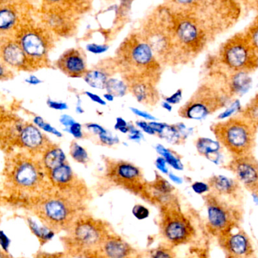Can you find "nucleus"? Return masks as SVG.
I'll return each instance as SVG.
<instances>
[{
    "label": "nucleus",
    "instance_id": "1",
    "mask_svg": "<svg viewBox=\"0 0 258 258\" xmlns=\"http://www.w3.org/2000/svg\"><path fill=\"white\" fill-rule=\"evenodd\" d=\"M118 74L127 84L149 82L157 86L162 68L139 30L131 33L116 49L114 57Z\"/></svg>",
    "mask_w": 258,
    "mask_h": 258
},
{
    "label": "nucleus",
    "instance_id": "2",
    "mask_svg": "<svg viewBox=\"0 0 258 258\" xmlns=\"http://www.w3.org/2000/svg\"><path fill=\"white\" fill-rule=\"evenodd\" d=\"M88 203L84 199L53 187L39 196L35 212L42 224L56 233H65L80 215L87 212Z\"/></svg>",
    "mask_w": 258,
    "mask_h": 258
},
{
    "label": "nucleus",
    "instance_id": "3",
    "mask_svg": "<svg viewBox=\"0 0 258 258\" xmlns=\"http://www.w3.org/2000/svg\"><path fill=\"white\" fill-rule=\"evenodd\" d=\"M162 67L179 64L172 29V13L166 6H160L149 14L139 30Z\"/></svg>",
    "mask_w": 258,
    "mask_h": 258
},
{
    "label": "nucleus",
    "instance_id": "4",
    "mask_svg": "<svg viewBox=\"0 0 258 258\" xmlns=\"http://www.w3.org/2000/svg\"><path fill=\"white\" fill-rule=\"evenodd\" d=\"M171 13L179 64H185L204 51L210 37L209 25L200 14Z\"/></svg>",
    "mask_w": 258,
    "mask_h": 258
},
{
    "label": "nucleus",
    "instance_id": "5",
    "mask_svg": "<svg viewBox=\"0 0 258 258\" xmlns=\"http://www.w3.org/2000/svg\"><path fill=\"white\" fill-rule=\"evenodd\" d=\"M113 231L110 223L85 212L65 232L64 251L73 258H84Z\"/></svg>",
    "mask_w": 258,
    "mask_h": 258
},
{
    "label": "nucleus",
    "instance_id": "6",
    "mask_svg": "<svg viewBox=\"0 0 258 258\" xmlns=\"http://www.w3.org/2000/svg\"><path fill=\"white\" fill-rule=\"evenodd\" d=\"M13 36L35 70L50 67L49 55L56 36L39 20L36 21L29 16Z\"/></svg>",
    "mask_w": 258,
    "mask_h": 258
},
{
    "label": "nucleus",
    "instance_id": "7",
    "mask_svg": "<svg viewBox=\"0 0 258 258\" xmlns=\"http://www.w3.org/2000/svg\"><path fill=\"white\" fill-rule=\"evenodd\" d=\"M228 97L217 74L202 82L187 101L180 107V117L190 120H201L216 113L227 105Z\"/></svg>",
    "mask_w": 258,
    "mask_h": 258
},
{
    "label": "nucleus",
    "instance_id": "8",
    "mask_svg": "<svg viewBox=\"0 0 258 258\" xmlns=\"http://www.w3.org/2000/svg\"><path fill=\"white\" fill-rule=\"evenodd\" d=\"M211 130L217 141L230 153L232 157L253 155L257 128L240 115L213 124Z\"/></svg>",
    "mask_w": 258,
    "mask_h": 258
},
{
    "label": "nucleus",
    "instance_id": "9",
    "mask_svg": "<svg viewBox=\"0 0 258 258\" xmlns=\"http://www.w3.org/2000/svg\"><path fill=\"white\" fill-rule=\"evenodd\" d=\"M159 208V230L165 243L177 247L187 245L195 239L197 231L191 220L185 215L175 195Z\"/></svg>",
    "mask_w": 258,
    "mask_h": 258
},
{
    "label": "nucleus",
    "instance_id": "10",
    "mask_svg": "<svg viewBox=\"0 0 258 258\" xmlns=\"http://www.w3.org/2000/svg\"><path fill=\"white\" fill-rule=\"evenodd\" d=\"M9 178L12 186L20 192H39L41 196L53 188L40 161L27 156L13 161Z\"/></svg>",
    "mask_w": 258,
    "mask_h": 258
},
{
    "label": "nucleus",
    "instance_id": "11",
    "mask_svg": "<svg viewBox=\"0 0 258 258\" xmlns=\"http://www.w3.org/2000/svg\"><path fill=\"white\" fill-rule=\"evenodd\" d=\"M104 182L111 187L124 189L137 197L144 198L147 180L139 167L128 161L103 156Z\"/></svg>",
    "mask_w": 258,
    "mask_h": 258
},
{
    "label": "nucleus",
    "instance_id": "12",
    "mask_svg": "<svg viewBox=\"0 0 258 258\" xmlns=\"http://www.w3.org/2000/svg\"><path fill=\"white\" fill-rule=\"evenodd\" d=\"M218 60L227 72L250 74L258 68V54L244 33L236 35L223 44Z\"/></svg>",
    "mask_w": 258,
    "mask_h": 258
},
{
    "label": "nucleus",
    "instance_id": "13",
    "mask_svg": "<svg viewBox=\"0 0 258 258\" xmlns=\"http://www.w3.org/2000/svg\"><path fill=\"white\" fill-rule=\"evenodd\" d=\"M203 199L207 212L208 228L213 236L217 238L239 225L242 214L240 209L231 201L211 192L205 194Z\"/></svg>",
    "mask_w": 258,
    "mask_h": 258
},
{
    "label": "nucleus",
    "instance_id": "14",
    "mask_svg": "<svg viewBox=\"0 0 258 258\" xmlns=\"http://www.w3.org/2000/svg\"><path fill=\"white\" fill-rule=\"evenodd\" d=\"M48 180L54 189L69 192L88 202L91 194L86 182L79 177L68 162L47 172Z\"/></svg>",
    "mask_w": 258,
    "mask_h": 258
},
{
    "label": "nucleus",
    "instance_id": "15",
    "mask_svg": "<svg viewBox=\"0 0 258 258\" xmlns=\"http://www.w3.org/2000/svg\"><path fill=\"white\" fill-rule=\"evenodd\" d=\"M78 15L60 9L42 8L39 20L55 36L71 37L77 28Z\"/></svg>",
    "mask_w": 258,
    "mask_h": 258
},
{
    "label": "nucleus",
    "instance_id": "16",
    "mask_svg": "<svg viewBox=\"0 0 258 258\" xmlns=\"http://www.w3.org/2000/svg\"><path fill=\"white\" fill-rule=\"evenodd\" d=\"M226 258L254 257V248L248 235L239 226L233 227L217 237Z\"/></svg>",
    "mask_w": 258,
    "mask_h": 258
},
{
    "label": "nucleus",
    "instance_id": "17",
    "mask_svg": "<svg viewBox=\"0 0 258 258\" xmlns=\"http://www.w3.org/2000/svg\"><path fill=\"white\" fill-rule=\"evenodd\" d=\"M84 258H144V256L139 250L113 231L98 248Z\"/></svg>",
    "mask_w": 258,
    "mask_h": 258
},
{
    "label": "nucleus",
    "instance_id": "18",
    "mask_svg": "<svg viewBox=\"0 0 258 258\" xmlns=\"http://www.w3.org/2000/svg\"><path fill=\"white\" fill-rule=\"evenodd\" d=\"M22 0H0V37L13 35L28 18Z\"/></svg>",
    "mask_w": 258,
    "mask_h": 258
},
{
    "label": "nucleus",
    "instance_id": "19",
    "mask_svg": "<svg viewBox=\"0 0 258 258\" xmlns=\"http://www.w3.org/2000/svg\"><path fill=\"white\" fill-rule=\"evenodd\" d=\"M227 168L247 189L258 194V160L251 156L232 157Z\"/></svg>",
    "mask_w": 258,
    "mask_h": 258
},
{
    "label": "nucleus",
    "instance_id": "20",
    "mask_svg": "<svg viewBox=\"0 0 258 258\" xmlns=\"http://www.w3.org/2000/svg\"><path fill=\"white\" fill-rule=\"evenodd\" d=\"M0 60L8 68L16 71H35L13 35L0 37Z\"/></svg>",
    "mask_w": 258,
    "mask_h": 258
},
{
    "label": "nucleus",
    "instance_id": "21",
    "mask_svg": "<svg viewBox=\"0 0 258 258\" xmlns=\"http://www.w3.org/2000/svg\"><path fill=\"white\" fill-rule=\"evenodd\" d=\"M55 66L71 78H83L89 70L86 54L83 50L77 48L65 51L56 60Z\"/></svg>",
    "mask_w": 258,
    "mask_h": 258
},
{
    "label": "nucleus",
    "instance_id": "22",
    "mask_svg": "<svg viewBox=\"0 0 258 258\" xmlns=\"http://www.w3.org/2000/svg\"><path fill=\"white\" fill-rule=\"evenodd\" d=\"M18 140L20 145L30 153L41 154L53 144L46 135L33 123L21 125Z\"/></svg>",
    "mask_w": 258,
    "mask_h": 258
},
{
    "label": "nucleus",
    "instance_id": "23",
    "mask_svg": "<svg viewBox=\"0 0 258 258\" xmlns=\"http://www.w3.org/2000/svg\"><path fill=\"white\" fill-rule=\"evenodd\" d=\"M118 74L114 59L107 58L98 62L93 68L89 69L83 77L86 84L95 89H105L109 79Z\"/></svg>",
    "mask_w": 258,
    "mask_h": 258
},
{
    "label": "nucleus",
    "instance_id": "24",
    "mask_svg": "<svg viewBox=\"0 0 258 258\" xmlns=\"http://www.w3.org/2000/svg\"><path fill=\"white\" fill-rule=\"evenodd\" d=\"M174 191L173 185L156 171L154 179L146 183L143 200L150 204L158 206L171 198L174 195Z\"/></svg>",
    "mask_w": 258,
    "mask_h": 258
},
{
    "label": "nucleus",
    "instance_id": "25",
    "mask_svg": "<svg viewBox=\"0 0 258 258\" xmlns=\"http://www.w3.org/2000/svg\"><path fill=\"white\" fill-rule=\"evenodd\" d=\"M210 192L226 200H238L241 197L242 185L236 178L214 175L208 180Z\"/></svg>",
    "mask_w": 258,
    "mask_h": 258
},
{
    "label": "nucleus",
    "instance_id": "26",
    "mask_svg": "<svg viewBox=\"0 0 258 258\" xmlns=\"http://www.w3.org/2000/svg\"><path fill=\"white\" fill-rule=\"evenodd\" d=\"M128 92L140 104L146 106H155L160 100L157 86L149 82H138L128 85Z\"/></svg>",
    "mask_w": 258,
    "mask_h": 258
},
{
    "label": "nucleus",
    "instance_id": "27",
    "mask_svg": "<svg viewBox=\"0 0 258 258\" xmlns=\"http://www.w3.org/2000/svg\"><path fill=\"white\" fill-rule=\"evenodd\" d=\"M174 13L203 15L209 6V0H166V5Z\"/></svg>",
    "mask_w": 258,
    "mask_h": 258
},
{
    "label": "nucleus",
    "instance_id": "28",
    "mask_svg": "<svg viewBox=\"0 0 258 258\" xmlns=\"http://www.w3.org/2000/svg\"><path fill=\"white\" fill-rule=\"evenodd\" d=\"M149 123L151 125L156 135H158V137L165 140L169 144L180 145L186 140L180 133L177 124L170 125L165 122H157V120L149 122Z\"/></svg>",
    "mask_w": 258,
    "mask_h": 258
},
{
    "label": "nucleus",
    "instance_id": "29",
    "mask_svg": "<svg viewBox=\"0 0 258 258\" xmlns=\"http://www.w3.org/2000/svg\"><path fill=\"white\" fill-rule=\"evenodd\" d=\"M40 162L46 172H48L67 162L66 154L57 144H51L42 153Z\"/></svg>",
    "mask_w": 258,
    "mask_h": 258
},
{
    "label": "nucleus",
    "instance_id": "30",
    "mask_svg": "<svg viewBox=\"0 0 258 258\" xmlns=\"http://www.w3.org/2000/svg\"><path fill=\"white\" fill-rule=\"evenodd\" d=\"M42 8L63 9L78 15L86 12L89 6V0H42Z\"/></svg>",
    "mask_w": 258,
    "mask_h": 258
},
{
    "label": "nucleus",
    "instance_id": "31",
    "mask_svg": "<svg viewBox=\"0 0 258 258\" xmlns=\"http://www.w3.org/2000/svg\"><path fill=\"white\" fill-rule=\"evenodd\" d=\"M27 223L30 232L33 233V236H36L41 245H45L52 240L57 233L54 230L47 227L45 224L39 225L32 218H27Z\"/></svg>",
    "mask_w": 258,
    "mask_h": 258
},
{
    "label": "nucleus",
    "instance_id": "32",
    "mask_svg": "<svg viewBox=\"0 0 258 258\" xmlns=\"http://www.w3.org/2000/svg\"><path fill=\"white\" fill-rule=\"evenodd\" d=\"M220 147L221 144L218 141L210 138H200L196 141V148L198 153L210 160H213L214 156L218 154Z\"/></svg>",
    "mask_w": 258,
    "mask_h": 258
},
{
    "label": "nucleus",
    "instance_id": "33",
    "mask_svg": "<svg viewBox=\"0 0 258 258\" xmlns=\"http://www.w3.org/2000/svg\"><path fill=\"white\" fill-rule=\"evenodd\" d=\"M156 152L159 156H162L166 161L167 164L176 171H182L183 169V164L182 163L181 158L175 152L164 147L162 144L156 146Z\"/></svg>",
    "mask_w": 258,
    "mask_h": 258
},
{
    "label": "nucleus",
    "instance_id": "34",
    "mask_svg": "<svg viewBox=\"0 0 258 258\" xmlns=\"http://www.w3.org/2000/svg\"><path fill=\"white\" fill-rule=\"evenodd\" d=\"M239 115L258 129V93L248 101Z\"/></svg>",
    "mask_w": 258,
    "mask_h": 258
},
{
    "label": "nucleus",
    "instance_id": "35",
    "mask_svg": "<svg viewBox=\"0 0 258 258\" xmlns=\"http://www.w3.org/2000/svg\"><path fill=\"white\" fill-rule=\"evenodd\" d=\"M107 93L111 94L115 98H122L128 92V84L123 80L111 77L105 86Z\"/></svg>",
    "mask_w": 258,
    "mask_h": 258
},
{
    "label": "nucleus",
    "instance_id": "36",
    "mask_svg": "<svg viewBox=\"0 0 258 258\" xmlns=\"http://www.w3.org/2000/svg\"><path fill=\"white\" fill-rule=\"evenodd\" d=\"M70 155L74 161L82 165H86L89 162V157L87 150L77 141L71 142L70 146Z\"/></svg>",
    "mask_w": 258,
    "mask_h": 258
},
{
    "label": "nucleus",
    "instance_id": "37",
    "mask_svg": "<svg viewBox=\"0 0 258 258\" xmlns=\"http://www.w3.org/2000/svg\"><path fill=\"white\" fill-rule=\"evenodd\" d=\"M149 258H177L174 248L164 242L152 248L148 253Z\"/></svg>",
    "mask_w": 258,
    "mask_h": 258
},
{
    "label": "nucleus",
    "instance_id": "38",
    "mask_svg": "<svg viewBox=\"0 0 258 258\" xmlns=\"http://www.w3.org/2000/svg\"><path fill=\"white\" fill-rule=\"evenodd\" d=\"M33 123L44 133L51 134V135H54L57 138H62L63 137V134L60 131L57 130V128L52 126L51 124L46 122L42 116H35L33 119Z\"/></svg>",
    "mask_w": 258,
    "mask_h": 258
},
{
    "label": "nucleus",
    "instance_id": "39",
    "mask_svg": "<svg viewBox=\"0 0 258 258\" xmlns=\"http://www.w3.org/2000/svg\"><path fill=\"white\" fill-rule=\"evenodd\" d=\"M244 34L250 45L258 54V21L252 24Z\"/></svg>",
    "mask_w": 258,
    "mask_h": 258
},
{
    "label": "nucleus",
    "instance_id": "40",
    "mask_svg": "<svg viewBox=\"0 0 258 258\" xmlns=\"http://www.w3.org/2000/svg\"><path fill=\"white\" fill-rule=\"evenodd\" d=\"M98 138L101 145L106 146V147H113L119 143V138L115 136L112 132L107 129L98 135Z\"/></svg>",
    "mask_w": 258,
    "mask_h": 258
},
{
    "label": "nucleus",
    "instance_id": "41",
    "mask_svg": "<svg viewBox=\"0 0 258 258\" xmlns=\"http://www.w3.org/2000/svg\"><path fill=\"white\" fill-rule=\"evenodd\" d=\"M132 214L136 219L143 221V220L147 219L150 216V210L147 209L146 206L143 205H135L132 209Z\"/></svg>",
    "mask_w": 258,
    "mask_h": 258
},
{
    "label": "nucleus",
    "instance_id": "42",
    "mask_svg": "<svg viewBox=\"0 0 258 258\" xmlns=\"http://www.w3.org/2000/svg\"><path fill=\"white\" fill-rule=\"evenodd\" d=\"M65 131L71 134L75 139H83L84 138V133L83 132V126L81 123L76 121L69 128H65Z\"/></svg>",
    "mask_w": 258,
    "mask_h": 258
},
{
    "label": "nucleus",
    "instance_id": "43",
    "mask_svg": "<svg viewBox=\"0 0 258 258\" xmlns=\"http://www.w3.org/2000/svg\"><path fill=\"white\" fill-rule=\"evenodd\" d=\"M128 139L135 142H139L144 138L142 132L138 127L128 122Z\"/></svg>",
    "mask_w": 258,
    "mask_h": 258
},
{
    "label": "nucleus",
    "instance_id": "44",
    "mask_svg": "<svg viewBox=\"0 0 258 258\" xmlns=\"http://www.w3.org/2000/svg\"><path fill=\"white\" fill-rule=\"evenodd\" d=\"M109 49V45L107 44L90 43L86 45V50L89 52L95 54H101L106 52Z\"/></svg>",
    "mask_w": 258,
    "mask_h": 258
},
{
    "label": "nucleus",
    "instance_id": "45",
    "mask_svg": "<svg viewBox=\"0 0 258 258\" xmlns=\"http://www.w3.org/2000/svg\"><path fill=\"white\" fill-rule=\"evenodd\" d=\"M47 105L49 108L52 109L54 110H66L68 109V104L66 102H63V101H55V100L51 99L48 98L46 101Z\"/></svg>",
    "mask_w": 258,
    "mask_h": 258
},
{
    "label": "nucleus",
    "instance_id": "46",
    "mask_svg": "<svg viewBox=\"0 0 258 258\" xmlns=\"http://www.w3.org/2000/svg\"><path fill=\"white\" fill-rule=\"evenodd\" d=\"M11 239L3 230H0V249L9 254L11 246Z\"/></svg>",
    "mask_w": 258,
    "mask_h": 258
},
{
    "label": "nucleus",
    "instance_id": "47",
    "mask_svg": "<svg viewBox=\"0 0 258 258\" xmlns=\"http://www.w3.org/2000/svg\"><path fill=\"white\" fill-rule=\"evenodd\" d=\"M192 189L196 194L203 195V194H206L210 192V188H209L208 183H204V182H195L192 184Z\"/></svg>",
    "mask_w": 258,
    "mask_h": 258
},
{
    "label": "nucleus",
    "instance_id": "48",
    "mask_svg": "<svg viewBox=\"0 0 258 258\" xmlns=\"http://www.w3.org/2000/svg\"><path fill=\"white\" fill-rule=\"evenodd\" d=\"M155 165H156L158 171H160L162 174H165V175H168L169 174L170 171L168 170V164L162 156H159V157H157L156 162H155Z\"/></svg>",
    "mask_w": 258,
    "mask_h": 258
},
{
    "label": "nucleus",
    "instance_id": "49",
    "mask_svg": "<svg viewBox=\"0 0 258 258\" xmlns=\"http://www.w3.org/2000/svg\"><path fill=\"white\" fill-rule=\"evenodd\" d=\"M182 96H183V91L181 89H179L171 96L165 98V101L171 104V105H175V104H179L180 102L182 100Z\"/></svg>",
    "mask_w": 258,
    "mask_h": 258
},
{
    "label": "nucleus",
    "instance_id": "50",
    "mask_svg": "<svg viewBox=\"0 0 258 258\" xmlns=\"http://www.w3.org/2000/svg\"><path fill=\"white\" fill-rule=\"evenodd\" d=\"M36 258H73L66 251L62 252H41L36 256Z\"/></svg>",
    "mask_w": 258,
    "mask_h": 258
},
{
    "label": "nucleus",
    "instance_id": "51",
    "mask_svg": "<svg viewBox=\"0 0 258 258\" xmlns=\"http://www.w3.org/2000/svg\"><path fill=\"white\" fill-rule=\"evenodd\" d=\"M130 110L135 116L143 118V119H145V120L150 121V122L157 120L155 116H153V115L150 114V113H147V112L143 111V110L135 108V107H130Z\"/></svg>",
    "mask_w": 258,
    "mask_h": 258
},
{
    "label": "nucleus",
    "instance_id": "52",
    "mask_svg": "<svg viewBox=\"0 0 258 258\" xmlns=\"http://www.w3.org/2000/svg\"><path fill=\"white\" fill-rule=\"evenodd\" d=\"M12 77V71L3 61L0 60V81L10 80Z\"/></svg>",
    "mask_w": 258,
    "mask_h": 258
},
{
    "label": "nucleus",
    "instance_id": "53",
    "mask_svg": "<svg viewBox=\"0 0 258 258\" xmlns=\"http://www.w3.org/2000/svg\"><path fill=\"white\" fill-rule=\"evenodd\" d=\"M135 125H136L141 132H145V133L148 134V135H156V133H155L151 125H150L149 122H146V121H137V122H135Z\"/></svg>",
    "mask_w": 258,
    "mask_h": 258
},
{
    "label": "nucleus",
    "instance_id": "54",
    "mask_svg": "<svg viewBox=\"0 0 258 258\" xmlns=\"http://www.w3.org/2000/svg\"><path fill=\"white\" fill-rule=\"evenodd\" d=\"M114 128L120 132L121 133L128 134V122H127L126 121L122 119V117H117L116 118Z\"/></svg>",
    "mask_w": 258,
    "mask_h": 258
},
{
    "label": "nucleus",
    "instance_id": "55",
    "mask_svg": "<svg viewBox=\"0 0 258 258\" xmlns=\"http://www.w3.org/2000/svg\"><path fill=\"white\" fill-rule=\"evenodd\" d=\"M84 93L91 101L99 104V105L105 106L107 104V101L104 98H101V96L96 95V94L93 93V92H88L87 91V92H85Z\"/></svg>",
    "mask_w": 258,
    "mask_h": 258
},
{
    "label": "nucleus",
    "instance_id": "56",
    "mask_svg": "<svg viewBox=\"0 0 258 258\" xmlns=\"http://www.w3.org/2000/svg\"><path fill=\"white\" fill-rule=\"evenodd\" d=\"M59 121H60V124L65 127V128H69L72 124L76 122L75 119L72 116H69L68 114L62 115Z\"/></svg>",
    "mask_w": 258,
    "mask_h": 258
},
{
    "label": "nucleus",
    "instance_id": "57",
    "mask_svg": "<svg viewBox=\"0 0 258 258\" xmlns=\"http://www.w3.org/2000/svg\"><path fill=\"white\" fill-rule=\"evenodd\" d=\"M24 81L27 84L30 85V86H38V85L41 84L42 83V80H40L39 77L35 75L29 76L27 78L25 79Z\"/></svg>",
    "mask_w": 258,
    "mask_h": 258
},
{
    "label": "nucleus",
    "instance_id": "58",
    "mask_svg": "<svg viewBox=\"0 0 258 258\" xmlns=\"http://www.w3.org/2000/svg\"><path fill=\"white\" fill-rule=\"evenodd\" d=\"M168 177H169L170 180H171L173 183H177V184H181L182 182H183V180H182L181 177L176 175L174 173L169 172V174H168Z\"/></svg>",
    "mask_w": 258,
    "mask_h": 258
},
{
    "label": "nucleus",
    "instance_id": "59",
    "mask_svg": "<svg viewBox=\"0 0 258 258\" xmlns=\"http://www.w3.org/2000/svg\"><path fill=\"white\" fill-rule=\"evenodd\" d=\"M162 108L165 109L167 111L171 112V110H172V105L168 104L166 101H164L162 103Z\"/></svg>",
    "mask_w": 258,
    "mask_h": 258
},
{
    "label": "nucleus",
    "instance_id": "60",
    "mask_svg": "<svg viewBox=\"0 0 258 258\" xmlns=\"http://www.w3.org/2000/svg\"><path fill=\"white\" fill-rule=\"evenodd\" d=\"M104 99L106 101H110V102H112V101H114L115 97L113 96V95L110 93H105L104 95Z\"/></svg>",
    "mask_w": 258,
    "mask_h": 258
},
{
    "label": "nucleus",
    "instance_id": "61",
    "mask_svg": "<svg viewBox=\"0 0 258 258\" xmlns=\"http://www.w3.org/2000/svg\"><path fill=\"white\" fill-rule=\"evenodd\" d=\"M76 111H77V113H79V114H81V113H83L85 112L83 107H82L81 104H80V103L77 104V107H76Z\"/></svg>",
    "mask_w": 258,
    "mask_h": 258
},
{
    "label": "nucleus",
    "instance_id": "62",
    "mask_svg": "<svg viewBox=\"0 0 258 258\" xmlns=\"http://www.w3.org/2000/svg\"><path fill=\"white\" fill-rule=\"evenodd\" d=\"M0 258H11L9 256V254L4 252L3 250L0 249Z\"/></svg>",
    "mask_w": 258,
    "mask_h": 258
},
{
    "label": "nucleus",
    "instance_id": "63",
    "mask_svg": "<svg viewBox=\"0 0 258 258\" xmlns=\"http://www.w3.org/2000/svg\"><path fill=\"white\" fill-rule=\"evenodd\" d=\"M253 5H254V8L257 9L258 12V0H252Z\"/></svg>",
    "mask_w": 258,
    "mask_h": 258
},
{
    "label": "nucleus",
    "instance_id": "64",
    "mask_svg": "<svg viewBox=\"0 0 258 258\" xmlns=\"http://www.w3.org/2000/svg\"><path fill=\"white\" fill-rule=\"evenodd\" d=\"M250 258H255V257H250Z\"/></svg>",
    "mask_w": 258,
    "mask_h": 258
}]
</instances>
